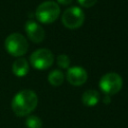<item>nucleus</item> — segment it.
<instances>
[{
    "mask_svg": "<svg viewBox=\"0 0 128 128\" xmlns=\"http://www.w3.org/2000/svg\"><path fill=\"white\" fill-rule=\"evenodd\" d=\"M38 104L37 94L29 89L19 91L11 102V108L15 115L22 117L27 116L35 110Z\"/></svg>",
    "mask_w": 128,
    "mask_h": 128,
    "instance_id": "f257e3e1",
    "label": "nucleus"
},
{
    "mask_svg": "<svg viewBox=\"0 0 128 128\" xmlns=\"http://www.w3.org/2000/svg\"><path fill=\"white\" fill-rule=\"evenodd\" d=\"M60 15V7L55 1H44L38 5L35 11L36 19L43 24H51Z\"/></svg>",
    "mask_w": 128,
    "mask_h": 128,
    "instance_id": "f03ea898",
    "label": "nucleus"
},
{
    "mask_svg": "<svg viewBox=\"0 0 128 128\" xmlns=\"http://www.w3.org/2000/svg\"><path fill=\"white\" fill-rule=\"evenodd\" d=\"M4 47L8 54L14 57H21L28 51L29 45L27 39L20 33L8 35L4 41Z\"/></svg>",
    "mask_w": 128,
    "mask_h": 128,
    "instance_id": "7ed1b4c3",
    "label": "nucleus"
},
{
    "mask_svg": "<svg viewBox=\"0 0 128 128\" xmlns=\"http://www.w3.org/2000/svg\"><path fill=\"white\" fill-rule=\"evenodd\" d=\"M123 86V80L122 77L115 72H108L104 74L100 81H99V87L101 91L105 95H115L117 94Z\"/></svg>",
    "mask_w": 128,
    "mask_h": 128,
    "instance_id": "20e7f679",
    "label": "nucleus"
},
{
    "mask_svg": "<svg viewBox=\"0 0 128 128\" xmlns=\"http://www.w3.org/2000/svg\"><path fill=\"white\" fill-rule=\"evenodd\" d=\"M85 20V14L83 10L78 6H72L67 8L62 16H61V22L62 24L68 28V29H78L80 28Z\"/></svg>",
    "mask_w": 128,
    "mask_h": 128,
    "instance_id": "39448f33",
    "label": "nucleus"
},
{
    "mask_svg": "<svg viewBox=\"0 0 128 128\" xmlns=\"http://www.w3.org/2000/svg\"><path fill=\"white\" fill-rule=\"evenodd\" d=\"M30 63L37 70H46L54 63V55L49 49L40 48L30 55Z\"/></svg>",
    "mask_w": 128,
    "mask_h": 128,
    "instance_id": "423d86ee",
    "label": "nucleus"
},
{
    "mask_svg": "<svg viewBox=\"0 0 128 128\" xmlns=\"http://www.w3.org/2000/svg\"><path fill=\"white\" fill-rule=\"evenodd\" d=\"M66 79L73 86H81L87 81L88 73L81 66H72L67 69Z\"/></svg>",
    "mask_w": 128,
    "mask_h": 128,
    "instance_id": "0eeeda50",
    "label": "nucleus"
},
{
    "mask_svg": "<svg viewBox=\"0 0 128 128\" xmlns=\"http://www.w3.org/2000/svg\"><path fill=\"white\" fill-rule=\"evenodd\" d=\"M25 32L27 37L34 43H40L45 38V31L40 24L33 20H28L25 23Z\"/></svg>",
    "mask_w": 128,
    "mask_h": 128,
    "instance_id": "6e6552de",
    "label": "nucleus"
},
{
    "mask_svg": "<svg viewBox=\"0 0 128 128\" xmlns=\"http://www.w3.org/2000/svg\"><path fill=\"white\" fill-rule=\"evenodd\" d=\"M12 72L17 77H24L29 72V63L25 58H18L12 64Z\"/></svg>",
    "mask_w": 128,
    "mask_h": 128,
    "instance_id": "1a4fd4ad",
    "label": "nucleus"
},
{
    "mask_svg": "<svg viewBox=\"0 0 128 128\" xmlns=\"http://www.w3.org/2000/svg\"><path fill=\"white\" fill-rule=\"evenodd\" d=\"M81 99H82V103L85 106L92 107V106H95L96 104H98V102L100 100V95L96 90L89 89V90H86L82 94Z\"/></svg>",
    "mask_w": 128,
    "mask_h": 128,
    "instance_id": "9d476101",
    "label": "nucleus"
},
{
    "mask_svg": "<svg viewBox=\"0 0 128 128\" xmlns=\"http://www.w3.org/2000/svg\"><path fill=\"white\" fill-rule=\"evenodd\" d=\"M65 79L64 73L59 69L52 70L48 75V81L52 86H60Z\"/></svg>",
    "mask_w": 128,
    "mask_h": 128,
    "instance_id": "9b49d317",
    "label": "nucleus"
},
{
    "mask_svg": "<svg viewBox=\"0 0 128 128\" xmlns=\"http://www.w3.org/2000/svg\"><path fill=\"white\" fill-rule=\"evenodd\" d=\"M25 124L27 128H42V120L36 115H29L25 120Z\"/></svg>",
    "mask_w": 128,
    "mask_h": 128,
    "instance_id": "f8f14e48",
    "label": "nucleus"
},
{
    "mask_svg": "<svg viewBox=\"0 0 128 128\" xmlns=\"http://www.w3.org/2000/svg\"><path fill=\"white\" fill-rule=\"evenodd\" d=\"M57 65L62 69H68L70 67V58L66 54H60L57 56Z\"/></svg>",
    "mask_w": 128,
    "mask_h": 128,
    "instance_id": "ddd939ff",
    "label": "nucleus"
},
{
    "mask_svg": "<svg viewBox=\"0 0 128 128\" xmlns=\"http://www.w3.org/2000/svg\"><path fill=\"white\" fill-rule=\"evenodd\" d=\"M77 1L80 4V6L85 7V8H90V7L94 6L97 2V0H77Z\"/></svg>",
    "mask_w": 128,
    "mask_h": 128,
    "instance_id": "4468645a",
    "label": "nucleus"
},
{
    "mask_svg": "<svg viewBox=\"0 0 128 128\" xmlns=\"http://www.w3.org/2000/svg\"><path fill=\"white\" fill-rule=\"evenodd\" d=\"M73 0H57V4H61L63 6H67V5H70L72 3Z\"/></svg>",
    "mask_w": 128,
    "mask_h": 128,
    "instance_id": "2eb2a0df",
    "label": "nucleus"
},
{
    "mask_svg": "<svg viewBox=\"0 0 128 128\" xmlns=\"http://www.w3.org/2000/svg\"><path fill=\"white\" fill-rule=\"evenodd\" d=\"M103 102L105 104H109L110 103V96L109 95H105L104 96V99H103Z\"/></svg>",
    "mask_w": 128,
    "mask_h": 128,
    "instance_id": "dca6fc26",
    "label": "nucleus"
}]
</instances>
